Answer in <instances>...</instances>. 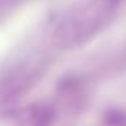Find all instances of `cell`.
<instances>
[{"instance_id":"cell-1","label":"cell","mask_w":126,"mask_h":126,"mask_svg":"<svg viewBox=\"0 0 126 126\" xmlns=\"http://www.w3.org/2000/svg\"><path fill=\"white\" fill-rule=\"evenodd\" d=\"M0 1H1V0H0Z\"/></svg>"}]
</instances>
